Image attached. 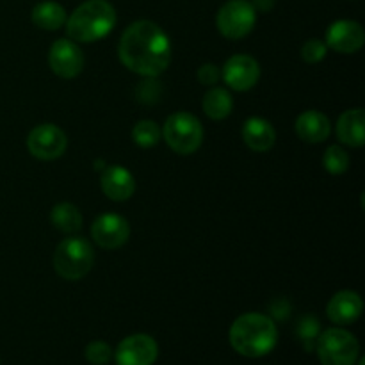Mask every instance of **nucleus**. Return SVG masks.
<instances>
[{
	"mask_svg": "<svg viewBox=\"0 0 365 365\" xmlns=\"http://www.w3.org/2000/svg\"><path fill=\"white\" fill-rule=\"evenodd\" d=\"M120 61L141 77H159L171 63V43L157 24L139 20L128 25L118 46Z\"/></svg>",
	"mask_w": 365,
	"mask_h": 365,
	"instance_id": "f257e3e1",
	"label": "nucleus"
},
{
	"mask_svg": "<svg viewBox=\"0 0 365 365\" xmlns=\"http://www.w3.org/2000/svg\"><path fill=\"white\" fill-rule=\"evenodd\" d=\"M278 342L277 324L264 314H242L230 328V344L239 355L260 359L274 349Z\"/></svg>",
	"mask_w": 365,
	"mask_h": 365,
	"instance_id": "f03ea898",
	"label": "nucleus"
},
{
	"mask_svg": "<svg viewBox=\"0 0 365 365\" xmlns=\"http://www.w3.org/2000/svg\"><path fill=\"white\" fill-rule=\"evenodd\" d=\"M116 25V11L107 0H88L66 18L70 39L91 43L106 38Z\"/></svg>",
	"mask_w": 365,
	"mask_h": 365,
	"instance_id": "7ed1b4c3",
	"label": "nucleus"
},
{
	"mask_svg": "<svg viewBox=\"0 0 365 365\" xmlns=\"http://www.w3.org/2000/svg\"><path fill=\"white\" fill-rule=\"evenodd\" d=\"M95 264V252L88 239L68 237L53 253V267L64 280L77 282L91 271Z\"/></svg>",
	"mask_w": 365,
	"mask_h": 365,
	"instance_id": "20e7f679",
	"label": "nucleus"
},
{
	"mask_svg": "<svg viewBox=\"0 0 365 365\" xmlns=\"http://www.w3.org/2000/svg\"><path fill=\"white\" fill-rule=\"evenodd\" d=\"M163 135L168 146L178 155H191L202 146L203 127L202 121L191 113L178 110L166 120Z\"/></svg>",
	"mask_w": 365,
	"mask_h": 365,
	"instance_id": "39448f33",
	"label": "nucleus"
},
{
	"mask_svg": "<svg viewBox=\"0 0 365 365\" xmlns=\"http://www.w3.org/2000/svg\"><path fill=\"white\" fill-rule=\"evenodd\" d=\"M316 351L323 365H355L360 346L353 334L342 328H330L319 334Z\"/></svg>",
	"mask_w": 365,
	"mask_h": 365,
	"instance_id": "423d86ee",
	"label": "nucleus"
},
{
	"mask_svg": "<svg viewBox=\"0 0 365 365\" xmlns=\"http://www.w3.org/2000/svg\"><path fill=\"white\" fill-rule=\"evenodd\" d=\"M257 21V11L252 2L230 0L217 13V31L227 39H241L253 31Z\"/></svg>",
	"mask_w": 365,
	"mask_h": 365,
	"instance_id": "0eeeda50",
	"label": "nucleus"
},
{
	"mask_svg": "<svg viewBox=\"0 0 365 365\" xmlns=\"http://www.w3.org/2000/svg\"><path fill=\"white\" fill-rule=\"evenodd\" d=\"M27 148L31 155L39 160L59 159L68 148V138L57 125L43 123L31 130Z\"/></svg>",
	"mask_w": 365,
	"mask_h": 365,
	"instance_id": "6e6552de",
	"label": "nucleus"
},
{
	"mask_svg": "<svg viewBox=\"0 0 365 365\" xmlns=\"http://www.w3.org/2000/svg\"><path fill=\"white\" fill-rule=\"evenodd\" d=\"M130 237L128 221L120 214H102L91 225V239L103 250H118Z\"/></svg>",
	"mask_w": 365,
	"mask_h": 365,
	"instance_id": "1a4fd4ad",
	"label": "nucleus"
},
{
	"mask_svg": "<svg viewBox=\"0 0 365 365\" xmlns=\"http://www.w3.org/2000/svg\"><path fill=\"white\" fill-rule=\"evenodd\" d=\"M48 64L61 78H75L84 68L82 50L73 39H57L48 52Z\"/></svg>",
	"mask_w": 365,
	"mask_h": 365,
	"instance_id": "9d476101",
	"label": "nucleus"
},
{
	"mask_svg": "<svg viewBox=\"0 0 365 365\" xmlns=\"http://www.w3.org/2000/svg\"><path fill=\"white\" fill-rule=\"evenodd\" d=\"M159 355L157 342L150 335L135 334L123 339L116 349L118 365H153Z\"/></svg>",
	"mask_w": 365,
	"mask_h": 365,
	"instance_id": "9b49d317",
	"label": "nucleus"
},
{
	"mask_svg": "<svg viewBox=\"0 0 365 365\" xmlns=\"http://www.w3.org/2000/svg\"><path fill=\"white\" fill-rule=\"evenodd\" d=\"M223 81L234 91H248L259 82L260 66L252 56L237 53L232 56L223 66Z\"/></svg>",
	"mask_w": 365,
	"mask_h": 365,
	"instance_id": "f8f14e48",
	"label": "nucleus"
},
{
	"mask_svg": "<svg viewBox=\"0 0 365 365\" xmlns=\"http://www.w3.org/2000/svg\"><path fill=\"white\" fill-rule=\"evenodd\" d=\"M365 32L359 21L337 20L328 27L327 46L339 53H355L364 46Z\"/></svg>",
	"mask_w": 365,
	"mask_h": 365,
	"instance_id": "ddd939ff",
	"label": "nucleus"
},
{
	"mask_svg": "<svg viewBox=\"0 0 365 365\" xmlns=\"http://www.w3.org/2000/svg\"><path fill=\"white\" fill-rule=\"evenodd\" d=\"M100 184H102L103 195L114 202H125L135 191V180L132 173L127 168L118 166V164L106 166L100 177Z\"/></svg>",
	"mask_w": 365,
	"mask_h": 365,
	"instance_id": "4468645a",
	"label": "nucleus"
},
{
	"mask_svg": "<svg viewBox=\"0 0 365 365\" xmlns=\"http://www.w3.org/2000/svg\"><path fill=\"white\" fill-rule=\"evenodd\" d=\"M364 302L359 292L341 291L334 294L327 307V316L335 324H351L362 316Z\"/></svg>",
	"mask_w": 365,
	"mask_h": 365,
	"instance_id": "2eb2a0df",
	"label": "nucleus"
},
{
	"mask_svg": "<svg viewBox=\"0 0 365 365\" xmlns=\"http://www.w3.org/2000/svg\"><path fill=\"white\" fill-rule=\"evenodd\" d=\"M242 139H245L246 146L253 152H269L277 141V132L274 127L267 120L259 116L248 118L242 125Z\"/></svg>",
	"mask_w": 365,
	"mask_h": 365,
	"instance_id": "dca6fc26",
	"label": "nucleus"
},
{
	"mask_svg": "<svg viewBox=\"0 0 365 365\" xmlns=\"http://www.w3.org/2000/svg\"><path fill=\"white\" fill-rule=\"evenodd\" d=\"M296 134L305 143H323L327 141L331 132V123L319 110H305L296 120Z\"/></svg>",
	"mask_w": 365,
	"mask_h": 365,
	"instance_id": "f3484780",
	"label": "nucleus"
},
{
	"mask_svg": "<svg viewBox=\"0 0 365 365\" xmlns=\"http://www.w3.org/2000/svg\"><path fill=\"white\" fill-rule=\"evenodd\" d=\"M337 138L341 143L360 148L365 145V113L364 109H349L341 114L337 121Z\"/></svg>",
	"mask_w": 365,
	"mask_h": 365,
	"instance_id": "a211bd4d",
	"label": "nucleus"
},
{
	"mask_svg": "<svg viewBox=\"0 0 365 365\" xmlns=\"http://www.w3.org/2000/svg\"><path fill=\"white\" fill-rule=\"evenodd\" d=\"M66 11L61 4L46 0L32 9V24L43 31H57L66 24Z\"/></svg>",
	"mask_w": 365,
	"mask_h": 365,
	"instance_id": "6ab92c4d",
	"label": "nucleus"
},
{
	"mask_svg": "<svg viewBox=\"0 0 365 365\" xmlns=\"http://www.w3.org/2000/svg\"><path fill=\"white\" fill-rule=\"evenodd\" d=\"M234 109V98L223 88H212L203 96V110L210 120H225Z\"/></svg>",
	"mask_w": 365,
	"mask_h": 365,
	"instance_id": "aec40b11",
	"label": "nucleus"
},
{
	"mask_svg": "<svg viewBox=\"0 0 365 365\" xmlns=\"http://www.w3.org/2000/svg\"><path fill=\"white\" fill-rule=\"evenodd\" d=\"M50 221L57 230L64 234H75L82 228V214L71 203H59L50 212Z\"/></svg>",
	"mask_w": 365,
	"mask_h": 365,
	"instance_id": "412c9836",
	"label": "nucleus"
},
{
	"mask_svg": "<svg viewBox=\"0 0 365 365\" xmlns=\"http://www.w3.org/2000/svg\"><path fill=\"white\" fill-rule=\"evenodd\" d=\"M132 139L141 148H152L160 141V128L157 127L155 121L143 120L135 123L134 130H132Z\"/></svg>",
	"mask_w": 365,
	"mask_h": 365,
	"instance_id": "4be33fe9",
	"label": "nucleus"
},
{
	"mask_svg": "<svg viewBox=\"0 0 365 365\" xmlns=\"http://www.w3.org/2000/svg\"><path fill=\"white\" fill-rule=\"evenodd\" d=\"M323 166L328 173L342 175L349 168V155L342 146H330L323 155Z\"/></svg>",
	"mask_w": 365,
	"mask_h": 365,
	"instance_id": "5701e85b",
	"label": "nucleus"
},
{
	"mask_svg": "<svg viewBox=\"0 0 365 365\" xmlns=\"http://www.w3.org/2000/svg\"><path fill=\"white\" fill-rule=\"evenodd\" d=\"M321 334V327H319V321L316 319L314 316H305L298 324V337L299 341L303 342L305 349H314L316 346L317 337Z\"/></svg>",
	"mask_w": 365,
	"mask_h": 365,
	"instance_id": "b1692460",
	"label": "nucleus"
},
{
	"mask_svg": "<svg viewBox=\"0 0 365 365\" xmlns=\"http://www.w3.org/2000/svg\"><path fill=\"white\" fill-rule=\"evenodd\" d=\"M113 356L110 346L103 341H93L86 348V359L93 365H106Z\"/></svg>",
	"mask_w": 365,
	"mask_h": 365,
	"instance_id": "393cba45",
	"label": "nucleus"
},
{
	"mask_svg": "<svg viewBox=\"0 0 365 365\" xmlns=\"http://www.w3.org/2000/svg\"><path fill=\"white\" fill-rule=\"evenodd\" d=\"M327 52H328V46L327 43H323L321 39H309V41L303 45L302 48V57L303 61H307V63H319V61H323L324 57H327Z\"/></svg>",
	"mask_w": 365,
	"mask_h": 365,
	"instance_id": "a878e982",
	"label": "nucleus"
},
{
	"mask_svg": "<svg viewBox=\"0 0 365 365\" xmlns=\"http://www.w3.org/2000/svg\"><path fill=\"white\" fill-rule=\"evenodd\" d=\"M221 77V71L216 64L205 63L200 66L198 70V81L202 82L203 86H214Z\"/></svg>",
	"mask_w": 365,
	"mask_h": 365,
	"instance_id": "bb28decb",
	"label": "nucleus"
},
{
	"mask_svg": "<svg viewBox=\"0 0 365 365\" xmlns=\"http://www.w3.org/2000/svg\"><path fill=\"white\" fill-rule=\"evenodd\" d=\"M274 4H277V0H253L252 6L253 9L259 11V13H269L274 7Z\"/></svg>",
	"mask_w": 365,
	"mask_h": 365,
	"instance_id": "cd10ccee",
	"label": "nucleus"
},
{
	"mask_svg": "<svg viewBox=\"0 0 365 365\" xmlns=\"http://www.w3.org/2000/svg\"><path fill=\"white\" fill-rule=\"evenodd\" d=\"M359 365H365V362H364V359L362 360H360V364Z\"/></svg>",
	"mask_w": 365,
	"mask_h": 365,
	"instance_id": "c85d7f7f",
	"label": "nucleus"
}]
</instances>
